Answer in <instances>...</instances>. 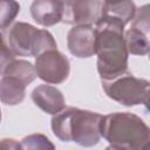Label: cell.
<instances>
[{
    "label": "cell",
    "mask_w": 150,
    "mask_h": 150,
    "mask_svg": "<svg viewBox=\"0 0 150 150\" xmlns=\"http://www.w3.org/2000/svg\"><path fill=\"white\" fill-rule=\"evenodd\" d=\"M124 27L122 22L104 16H100L94 25L96 64L101 80H112L128 70L129 53L124 42Z\"/></svg>",
    "instance_id": "cell-1"
},
{
    "label": "cell",
    "mask_w": 150,
    "mask_h": 150,
    "mask_svg": "<svg viewBox=\"0 0 150 150\" xmlns=\"http://www.w3.org/2000/svg\"><path fill=\"white\" fill-rule=\"evenodd\" d=\"M101 114L68 107L53 115V134L62 142H74L81 146H94L101 139Z\"/></svg>",
    "instance_id": "cell-2"
},
{
    "label": "cell",
    "mask_w": 150,
    "mask_h": 150,
    "mask_svg": "<svg viewBox=\"0 0 150 150\" xmlns=\"http://www.w3.org/2000/svg\"><path fill=\"white\" fill-rule=\"evenodd\" d=\"M101 137L108 143V149L142 150L150 141L148 124L137 115L128 111H116L102 116Z\"/></svg>",
    "instance_id": "cell-3"
},
{
    "label": "cell",
    "mask_w": 150,
    "mask_h": 150,
    "mask_svg": "<svg viewBox=\"0 0 150 150\" xmlns=\"http://www.w3.org/2000/svg\"><path fill=\"white\" fill-rule=\"evenodd\" d=\"M8 47L16 56H38L42 52L57 48L54 36L47 29H39L27 22H15L7 36Z\"/></svg>",
    "instance_id": "cell-4"
},
{
    "label": "cell",
    "mask_w": 150,
    "mask_h": 150,
    "mask_svg": "<svg viewBox=\"0 0 150 150\" xmlns=\"http://www.w3.org/2000/svg\"><path fill=\"white\" fill-rule=\"evenodd\" d=\"M149 87L148 80L136 77L128 70L112 80H102V88L105 95L125 107L139 104L146 107L149 102Z\"/></svg>",
    "instance_id": "cell-5"
},
{
    "label": "cell",
    "mask_w": 150,
    "mask_h": 150,
    "mask_svg": "<svg viewBox=\"0 0 150 150\" xmlns=\"http://www.w3.org/2000/svg\"><path fill=\"white\" fill-rule=\"evenodd\" d=\"M34 68L36 76L48 84L63 83L70 73L68 57L57 48H52L35 56Z\"/></svg>",
    "instance_id": "cell-6"
},
{
    "label": "cell",
    "mask_w": 150,
    "mask_h": 150,
    "mask_svg": "<svg viewBox=\"0 0 150 150\" xmlns=\"http://www.w3.org/2000/svg\"><path fill=\"white\" fill-rule=\"evenodd\" d=\"M62 22L94 26L102 13V0H61Z\"/></svg>",
    "instance_id": "cell-7"
},
{
    "label": "cell",
    "mask_w": 150,
    "mask_h": 150,
    "mask_svg": "<svg viewBox=\"0 0 150 150\" xmlns=\"http://www.w3.org/2000/svg\"><path fill=\"white\" fill-rule=\"evenodd\" d=\"M96 32L94 26H74L67 35V47L71 55L79 59H88L95 55Z\"/></svg>",
    "instance_id": "cell-8"
},
{
    "label": "cell",
    "mask_w": 150,
    "mask_h": 150,
    "mask_svg": "<svg viewBox=\"0 0 150 150\" xmlns=\"http://www.w3.org/2000/svg\"><path fill=\"white\" fill-rule=\"evenodd\" d=\"M32 101L43 112L55 115L66 108L64 96L56 87L48 83L35 87L30 94Z\"/></svg>",
    "instance_id": "cell-9"
},
{
    "label": "cell",
    "mask_w": 150,
    "mask_h": 150,
    "mask_svg": "<svg viewBox=\"0 0 150 150\" xmlns=\"http://www.w3.org/2000/svg\"><path fill=\"white\" fill-rule=\"evenodd\" d=\"M29 11L33 20L42 27H52L62 20L61 0H33Z\"/></svg>",
    "instance_id": "cell-10"
},
{
    "label": "cell",
    "mask_w": 150,
    "mask_h": 150,
    "mask_svg": "<svg viewBox=\"0 0 150 150\" xmlns=\"http://www.w3.org/2000/svg\"><path fill=\"white\" fill-rule=\"evenodd\" d=\"M26 84L19 79L2 75L0 79V101L6 105L20 104L26 96Z\"/></svg>",
    "instance_id": "cell-11"
},
{
    "label": "cell",
    "mask_w": 150,
    "mask_h": 150,
    "mask_svg": "<svg viewBox=\"0 0 150 150\" xmlns=\"http://www.w3.org/2000/svg\"><path fill=\"white\" fill-rule=\"evenodd\" d=\"M135 12L136 5L132 0H120L111 4H103L101 16L117 20L125 26L132 20Z\"/></svg>",
    "instance_id": "cell-12"
},
{
    "label": "cell",
    "mask_w": 150,
    "mask_h": 150,
    "mask_svg": "<svg viewBox=\"0 0 150 150\" xmlns=\"http://www.w3.org/2000/svg\"><path fill=\"white\" fill-rule=\"evenodd\" d=\"M148 35L149 34L135 27H130L128 30H125L124 42L128 53L131 55H141V56L146 55L150 48Z\"/></svg>",
    "instance_id": "cell-13"
},
{
    "label": "cell",
    "mask_w": 150,
    "mask_h": 150,
    "mask_svg": "<svg viewBox=\"0 0 150 150\" xmlns=\"http://www.w3.org/2000/svg\"><path fill=\"white\" fill-rule=\"evenodd\" d=\"M4 75H9L19 79L22 81L26 86H29L35 79H36V71L34 68V64L26 60H18L14 59L9 62V64L6 67Z\"/></svg>",
    "instance_id": "cell-14"
},
{
    "label": "cell",
    "mask_w": 150,
    "mask_h": 150,
    "mask_svg": "<svg viewBox=\"0 0 150 150\" xmlns=\"http://www.w3.org/2000/svg\"><path fill=\"white\" fill-rule=\"evenodd\" d=\"M20 12L16 0H0V30L8 28Z\"/></svg>",
    "instance_id": "cell-15"
},
{
    "label": "cell",
    "mask_w": 150,
    "mask_h": 150,
    "mask_svg": "<svg viewBox=\"0 0 150 150\" xmlns=\"http://www.w3.org/2000/svg\"><path fill=\"white\" fill-rule=\"evenodd\" d=\"M20 144H21L22 149H28V150H40V149L53 150V149H55V145L50 142V139L42 134L28 135L21 139Z\"/></svg>",
    "instance_id": "cell-16"
},
{
    "label": "cell",
    "mask_w": 150,
    "mask_h": 150,
    "mask_svg": "<svg viewBox=\"0 0 150 150\" xmlns=\"http://www.w3.org/2000/svg\"><path fill=\"white\" fill-rule=\"evenodd\" d=\"M150 15H149V5H144L139 8H136L135 15L131 20V27L138 28L144 33L149 34L150 30Z\"/></svg>",
    "instance_id": "cell-17"
},
{
    "label": "cell",
    "mask_w": 150,
    "mask_h": 150,
    "mask_svg": "<svg viewBox=\"0 0 150 150\" xmlns=\"http://www.w3.org/2000/svg\"><path fill=\"white\" fill-rule=\"evenodd\" d=\"M14 59H15V55L12 53V50L9 49V47L6 46L5 42L4 43H0V76L4 75L6 67Z\"/></svg>",
    "instance_id": "cell-18"
},
{
    "label": "cell",
    "mask_w": 150,
    "mask_h": 150,
    "mask_svg": "<svg viewBox=\"0 0 150 150\" xmlns=\"http://www.w3.org/2000/svg\"><path fill=\"white\" fill-rule=\"evenodd\" d=\"M0 149H22L21 144L14 138H4L0 141Z\"/></svg>",
    "instance_id": "cell-19"
},
{
    "label": "cell",
    "mask_w": 150,
    "mask_h": 150,
    "mask_svg": "<svg viewBox=\"0 0 150 150\" xmlns=\"http://www.w3.org/2000/svg\"><path fill=\"white\" fill-rule=\"evenodd\" d=\"M116 1H120V0H102L103 4H111V2H116Z\"/></svg>",
    "instance_id": "cell-20"
},
{
    "label": "cell",
    "mask_w": 150,
    "mask_h": 150,
    "mask_svg": "<svg viewBox=\"0 0 150 150\" xmlns=\"http://www.w3.org/2000/svg\"><path fill=\"white\" fill-rule=\"evenodd\" d=\"M5 41H4V36H2V33L0 32V43H4Z\"/></svg>",
    "instance_id": "cell-21"
},
{
    "label": "cell",
    "mask_w": 150,
    "mask_h": 150,
    "mask_svg": "<svg viewBox=\"0 0 150 150\" xmlns=\"http://www.w3.org/2000/svg\"><path fill=\"white\" fill-rule=\"evenodd\" d=\"M0 122H1V110H0Z\"/></svg>",
    "instance_id": "cell-22"
}]
</instances>
